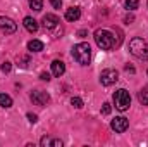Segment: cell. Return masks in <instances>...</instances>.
I'll return each instance as SVG.
<instances>
[{
	"label": "cell",
	"mask_w": 148,
	"mask_h": 147,
	"mask_svg": "<svg viewBox=\"0 0 148 147\" xmlns=\"http://www.w3.org/2000/svg\"><path fill=\"white\" fill-rule=\"evenodd\" d=\"M71 104H73L74 107H77V109L83 107V101H81L79 97H73V99H71Z\"/></svg>",
	"instance_id": "ffe728a7"
},
{
	"label": "cell",
	"mask_w": 148,
	"mask_h": 147,
	"mask_svg": "<svg viewBox=\"0 0 148 147\" xmlns=\"http://www.w3.org/2000/svg\"><path fill=\"white\" fill-rule=\"evenodd\" d=\"M52 147H62V140L53 139V140H52Z\"/></svg>",
	"instance_id": "d4e9b609"
},
{
	"label": "cell",
	"mask_w": 148,
	"mask_h": 147,
	"mask_svg": "<svg viewBox=\"0 0 148 147\" xmlns=\"http://www.w3.org/2000/svg\"><path fill=\"white\" fill-rule=\"evenodd\" d=\"M138 5H140V0H126V7H127L129 10L138 9Z\"/></svg>",
	"instance_id": "e0dca14e"
},
{
	"label": "cell",
	"mask_w": 148,
	"mask_h": 147,
	"mask_svg": "<svg viewBox=\"0 0 148 147\" xmlns=\"http://www.w3.org/2000/svg\"><path fill=\"white\" fill-rule=\"evenodd\" d=\"M40 144L45 147V146H52V139H48V137H43L41 140H40Z\"/></svg>",
	"instance_id": "7402d4cb"
},
{
	"label": "cell",
	"mask_w": 148,
	"mask_h": 147,
	"mask_svg": "<svg viewBox=\"0 0 148 147\" xmlns=\"http://www.w3.org/2000/svg\"><path fill=\"white\" fill-rule=\"evenodd\" d=\"M17 62H19L21 68H26L28 62H29V57H28V55H21V57H17Z\"/></svg>",
	"instance_id": "ac0fdd59"
},
{
	"label": "cell",
	"mask_w": 148,
	"mask_h": 147,
	"mask_svg": "<svg viewBox=\"0 0 148 147\" xmlns=\"http://www.w3.org/2000/svg\"><path fill=\"white\" fill-rule=\"evenodd\" d=\"M28 119H29L31 123H36V121H38V116H36V114H33V112H28Z\"/></svg>",
	"instance_id": "603a6c76"
},
{
	"label": "cell",
	"mask_w": 148,
	"mask_h": 147,
	"mask_svg": "<svg viewBox=\"0 0 148 147\" xmlns=\"http://www.w3.org/2000/svg\"><path fill=\"white\" fill-rule=\"evenodd\" d=\"M0 69H2L3 73H10V69H12V64H10L9 61H5V62H2V66H0Z\"/></svg>",
	"instance_id": "d6986e66"
},
{
	"label": "cell",
	"mask_w": 148,
	"mask_h": 147,
	"mask_svg": "<svg viewBox=\"0 0 148 147\" xmlns=\"http://www.w3.org/2000/svg\"><path fill=\"white\" fill-rule=\"evenodd\" d=\"M129 52L138 59H148V43L143 38H133L129 42Z\"/></svg>",
	"instance_id": "3957f363"
},
{
	"label": "cell",
	"mask_w": 148,
	"mask_h": 147,
	"mask_svg": "<svg viewBox=\"0 0 148 147\" xmlns=\"http://www.w3.org/2000/svg\"><path fill=\"white\" fill-rule=\"evenodd\" d=\"M73 57L81 64V66H88V64H90V59H91V47H90L88 43H84V42L74 45Z\"/></svg>",
	"instance_id": "6da1fadb"
},
{
	"label": "cell",
	"mask_w": 148,
	"mask_h": 147,
	"mask_svg": "<svg viewBox=\"0 0 148 147\" xmlns=\"http://www.w3.org/2000/svg\"><path fill=\"white\" fill-rule=\"evenodd\" d=\"M48 101H50V95H48L47 92H43V90H35V92H31V102H33L35 106H47Z\"/></svg>",
	"instance_id": "52a82bcc"
},
{
	"label": "cell",
	"mask_w": 148,
	"mask_h": 147,
	"mask_svg": "<svg viewBox=\"0 0 148 147\" xmlns=\"http://www.w3.org/2000/svg\"><path fill=\"white\" fill-rule=\"evenodd\" d=\"M117 80H119V73H117L115 69H103L102 74H100V83H102L103 87H110V85H114Z\"/></svg>",
	"instance_id": "5b68a950"
},
{
	"label": "cell",
	"mask_w": 148,
	"mask_h": 147,
	"mask_svg": "<svg viewBox=\"0 0 148 147\" xmlns=\"http://www.w3.org/2000/svg\"><path fill=\"white\" fill-rule=\"evenodd\" d=\"M84 35H86V31H84V30H81V31H77V37L84 38Z\"/></svg>",
	"instance_id": "4316f807"
},
{
	"label": "cell",
	"mask_w": 148,
	"mask_h": 147,
	"mask_svg": "<svg viewBox=\"0 0 148 147\" xmlns=\"http://www.w3.org/2000/svg\"><path fill=\"white\" fill-rule=\"evenodd\" d=\"M40 78H41L43 81H48V80H50V74H48V73H41V74H40Z\"/></svg>",
	"instance_id": "484cf974"
},
{
	"label": "cell",
	"mask_w": 148,
	"mask_h": 147,
	"mask_svg": "<svg viewBox=\"0 0 148 147\" xmlns=\"http://www.w3.org/2000/svg\"><path fill=\"white\" fill-rule=\"evenodd\" d=\"M138 101H140L143 106H148V85L143 87V88L138 92Z\"/></svg>",
	"instance_id": "4fadbf2b"
},
{
	"label": "cell",
	"mask_w": 148,
	"mask_h": 147,
	"mask_svg": "<svg viewBox=\"0 0 148 147\" xmlns=\"http://www.w3.org/2000/svg\"><path fill=\"white\" fill-rule=\"evenodd\" d=\"M133 19H134V17H133V16H126V23H127V24H129V23H131V21H133Z\"/></svg>",
	"instance_id": "83f0119b"
},
{
	"label": "cell",
	"mask_w": 148,
	"mask_h": 147,
	"mask_svg": "<svg viewBox=\"0 0 148 147\" xmlns=\"http://www.w3.org/2000/svg\"><path fill=\"white\" fill-rule=\"evenodd\" d=\"M110 126H112V130H115L117 133H124V132L129 128V121H127L124 116H119V118L112 119Z\"/></svg>",
	"instance_id": "ba28073f"
},
{
	"label": "cell",
	"mask_w": 148,
	"mask_h": 147,
	"mask_svg": "<svg viewBox=\"0 0 148 147\" xmlns=\"http://www.w3.org/2000/svg\"><path fill=\"white\" fill-rule=\"evenodd\" d=\"M23 24H24V28H26L29 33H36L38 31V21L33 19V17H29V16L24 17V23H23Z\"/></svg>",
	"instance_id": "8fae6325"
},
{
	"label": "cell",
	"mask_w": 148,
	"mask_h": 147,
	"mask_svg": "<svg viewBox=\"0 0 148 147\" xmlns=\"http://www.w3.org/2000/svg\"><path fill=\"white\" fill-rule=\"evenodd\" d=\"M126 71H129V73H134V68H133V66H126Z\"/></svg>",
	"instance_id": "f1b7e54d"
},
{
	"label": "cell",
	"mask_w": 148,
	"mask_h": 147,
	"mask_svg": "<svg viewBox=\"0 0 148 147\" xmlns=\"http://www.w3.org/2000/svg\"><path fill=\"white\" fill-rule=\"evenodd\" d=\"M95 42L102 50H112L115 47V38L109 30H97L95 31Z\"/></svg>",
	"instance_id": "7a4b0ae2"
},
{
	"label": "cell",
	"mask_w": 148,
	"mask_h": 147,
	"mask_svg": "<svg viewBox=\"0 0 148 147\" xmlns=\"http://www.w3.org/2000/svg\"><path fill=\"white\" fill-rule=\"evenodd\" d=\"M0 106L5 107V109L10 107V106H12V99H10L7 94H0Z\"/></svg>",
	"instance_id": "9a60e30c"
},
{
	"label": "cell",
	"mask_w": 148,
	"mask_h": 147,
	"mask_svg": "<svg viewBox=\"0 0 148 147\" xmlns=\"http://www.w3.org/2000/svg\"><path fill=\"white\" fill-rule=\"evenodd\" d=\"M110 111H112V106L109 104V102H105V104L102 106V114H105V116H107V114H110Z\"/></svg>",
	"instance_id": "44dd1931"
},
{
	"label": "cell",
	"mask_w": 148,
	"mask_h": 147,
	"mask_svg": "<svg viewBox=\"0 0 148 147\" xmlns=\"http://www.w3.org/2000/svg\"><path fill=\"white\" fill-rule=\"evenodd\" d=\"M114 106L117 111H127L131 106V95L127 90L124 88H119L115 94H114Z\"/></svg>",
	"instance_id": "277c9868"
},
{
	"label": "cell",
	"mask_w": 148,
	"mask_h": 147,
	"mask_svg": "<svg viewBox=\"0 0 148 147\" xmlns=\"http://www.w3.org/2000/svg\"><path fill=\"white\" fill-rule=\"evenodd\" d=\"M41 23H43V26H45V30H55L57 26H59V17L57 16H53V14H47V16H43V19H41Z\"/></svg>",
	"instance_id": "9c48e42d"
},
{
	"label": "cell",
	"mask_w": 148,
	"mask_h": 147,
	"mask_svg": "<svg viewBox=\"0 0 148 147\" xmlns=\"http://www.w3.org/2000/svg\"><path fill=\"white\" fill-rule=\"evenodd\" d=\"M50 3H52L55 9H60V5H62V0H50Z\"/></svg>",
	"instance_id": "cb8c5ba5"
},
{
	"label": "cell",
	"mask_w": 148,
	"mask_h": 147,
	"mask_svg": "<svg viewBox=\"0 0 148 147\" xmlns=\"http://www.w3.org/2000/svg\"><path fill=\"white\" fill-rule=\"evenodd\" d=\"M52 73H53V76H62L66 73V64L62 61H53L52 62Z\"/></svg>",
	"instance_id": "7c38bea8"
},
{
	"label": "cell",
	"mask_w": 148,
	"mask_h": 147,
	"mask_svg": "<svg viewBox=\"0 0 148 147\" xmlns=\"http://www.w3.org/2000/svg\"><path fill=\"white\" fill-rule=\"evenodd\" d=\"M0 30L5 33V35H12L16 33L17 30V24L10 19V17H5V16H0Z\"/></svg>",
	"instance_id": "8992f818"
},
{
	"label": "cell",
	"mask_w": 148,
	"mask_h": 147,
	"mask_svg": "<svg viewBox=\"0 0 148 147\" xmlns=\"http://www.w3.org/2000/svg\"><path fill=\"white\" fill-rule=\"evenodd\" d=\"M79 17H81V10H79V7H69V9L66 10V19H67V21L74 23V21H77Z\"/></svg>",
	"instance_id": "30bf717a"
},
{
	"label": "cell",
	"mask_w": 148,
	"mask_h": 147,
	"mask_svg": "<svg viewBox=\"0 0 148 147\" xmlns=\"http://www.w3.org/2000/svg\"><path fill=\"white\" fill-rule=\"evenodd\" d=\"M29 2V7L35 10V12H40L43 9V0H28Z\"/></svg>",
	"instance_id": "2e32d148"
},
{
	"label": "cell",
	"mask_w": 148,
	"mask_h": 147,
	"mask_svg": "<svg viewBox=\"0 0 148 147\" xmlns=\"http://www.w3.org/2000/svg\"><path fill=\"white\" fill-rule=\"evenodd\" d=\"M28 49H29L31 52H41V50H43V43H41L40 40H31V42L28 43Z\"/></svg>",
	"instance_id": "5bb4252c"
}]
</instances>
